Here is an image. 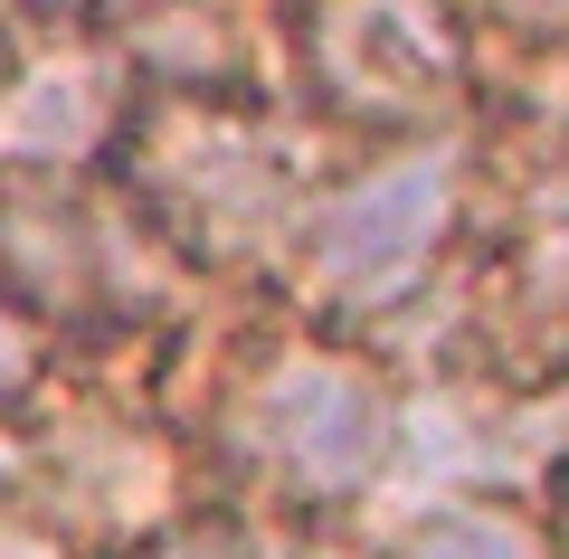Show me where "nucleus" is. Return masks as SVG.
<instances>
[{"instance_id": "6e6552de", "label": "nucleus", "mask_w": 569, "mask_h": 559, "mask_svg": "<svg viewBox=\"0 0 569 559\" xmlns=\"http://www.w3.org/2000/svg\"><path fill=\"white\" fill-rule=\"evenodd\" d=\"M133 559H247V540L228 521H162V531H142Z\"/></svg>"}, {"instance_id": "9d476101", "label": "nucleus", "mask_w": 569, "mask_h": 559, "mask_svg": "<svg viewBox=\"0 0 569 559\" xmlns=\"http://www.w3.org/2000/svg\"><path fill=\"white\" fill-rule=\"evenodd\" d=\"M493 20H512L522 39H569V0H485Z\"/></svg>"}, {"instance_id": "20e7f679", "label": "nucleus", "mask_w": 569, "mask_h": 559, "mask_svg": "<svg viewBox=\"0 0 569 559\" xmlns=\"http://www.w3.org/2000/svg\"><path fill=\"white\" fill-rule=\"evenodd\" d=\"M456 209H466V152H456V133L399 142L370 171L332 180L323 200H305L284 257H295V276H305V295L323 313L380 322L437 276V257L456 238Z\"/></svg>"}, {"instance_id": "4468645a", "label": "nucleus", "mask_w": 569, "mask_h": 559, "mask_svg": "<svg viewBox=\"0 0 569 559\" xmlns=\"http://www.w3.org/2000/svg\"><path fill=\"white\" fill-rule=\"evenodd\" d=\"M560 502H569V493H560Z\"/></svg>"}, {"instance_id": "f257e3e1", "label": "nucleus", "mask_w": 569, "mask_h": 559, "mask_svg": "<svg viewBox=\"0 0 569 559\" xmlns=\"http://www.w3.org/2000/svg\"><path fill=\"white\" fill-rule=\"evenodd\" d=\"M114 161L133 219L181 266H257L295 247V133L266 96H133Z\"/></svg>"}, {"instance_id": "7ed1b4c3", "label": "nucleus", "mask_w": 569, "mask_h": 559, "mask_svg": "<svg viewBox=\"0 0 569 559\" xmlns=\"http://www.w3.org/2000/svg\"><path fill=\"white\" fill-rule=\"evenodd\" d=\"M295 77L332 123L437 142L475 104V10L466 0H305Z\"/></svg>"}, {"instance_id": "ddd939ff", "label": "nucleus", "mask_w": 569, "mask_h": 559, "mask_svg": "<svg viewBox=\"0 0 569 559\" xmlns=\"http://www.w3.org/2000/svg\"><path fill=\"white\" fill-rule=\"evenodd\" d=\"M0 58H10V39H0Z\"/></svg>"}, {"instance_id": "423d86ee", "label": "nucleus", "mask_w": 569, "mask_h": 559, "mask_svg": "<svg viewBox=\"0 0 569 559\" xmlns=\"http://www.w3.org/2000/svg\"><path fill=\"white\" fill-rule=\"evenodd\" d=\"M389 559H560V550H550V531L522 512V502H503V493H447V502H427V512L399 531Z\"/></svg>"}, {"instance_id": "39448f33", "label": "nucleus", "mask_w": 569, "mask_h": 559, "mask_svg": "<svg viewBox=\"0 0 569 559\" xmlns=\"http://www.w3.org/2000/svg\"><path fill=\"white\" fill-rule=\"evenodd\" d=\"M133 58L114 29L48 20L29 48L0 58V180L10 190H58L96 171L133 123Z\"/></svg>"}, {"instance_id": "0eeeda50", "label": "nucleus", "mask_w": 569, "mask_h": 559, "mask_svg": "<svg viewBox=\"0 0 569 559\" xmlns=\"http://www.w3.org/2000/svg\"><path fill=\"white\" fill-rule=\"evenodd\" d=\"M39 370H48V322L29 313V303H10L0 295V418L39 389Z\"/></svg>"}, {"instance_id": "f03ea898", "label": "nucleus", "mask_w": 569, "mask_h": 559, "mask_svg": "<svg viewBox=\"0 0 569 559\" xmlns=\"http://www.w3.org/2000/svg\"><path fill=\"white\" fill-rule=\"evenodd\" d=\"M399 418H408V399L389 389V370L370 351H351V341H332V332L276 341L238 380L247 456L266 465V483L284 502H313V512L361 502L399 465Z\"/></svg>"}, {"instance_id": "1a4fd4ad", "label": "nucleus", "mask_w": 569, "mask_h": 559, "mask_svg": "<svg viewBox=\"0 0 569 559\" xmlns=\"http://www.w3.org/2000/svg\"><path fill=\"white\" fill-rule=\"evenodd\" d=\"M0 559H77V550H67L58 521H20V512H0Z\"/></svg>"}, {"instance_id": "9b49d317", "label": "nucleus", "mask_w": 569, "mask_h": 559, "mask_svg": "<svg viewBox=\"0 0 569 559\" xmlns=\"http://www.w3.org/2000/svg\"><path fill=\"white\" fill-rule=\"evenodd\" d=\"M133 0H39V20H86V29H114Z\"/></svg>"}, {"instance_id": "f8f14e48", "label": "nucleus", "mask_w": 569, "mask_h": 559, "mask_svg": "<svg viewBox=\"0 0 569 559\" xmlns=\"http://www.w3.org/2000/svg\"><path fill=\"white\" fill-rule=\"evenodd\" d=\"M20 475V446H10V418H0V483Z\"/></svg>"}]
</instances>
